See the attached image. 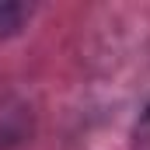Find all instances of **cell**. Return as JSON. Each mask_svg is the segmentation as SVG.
I'll use <instances>...</instances> for the list:
<instances>
[{
    "instance_id": "obj_1",
    "label": "cell",
    "mask_w": 150,
    "mask_h": 150,
    "mask_svg": "<svg viewBox=\"0 0 150 150\" xmlns=\"http://www.w3.org/2000/svg\"><path fill=\"white\" fill-rule=\"evenodd\" d=\"M25 18H28V7H21V4H0V38L14 35Z\"/></svg>"
},
{
    "instance_id": "obj_2",
    "label": "cell",
    "mask_w": 150,
    "mask_h": 150,
    "mask_svg": "<svg viewBox=\"0 0 150 150\" xmlns=\"http://www.w3.org/2000/svg\"><path fill=\"white\" fill-rule=\"evenodd\" d=\"M133 150H150V105L133 126Z\"/></svg>"
}]
</instances>
